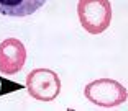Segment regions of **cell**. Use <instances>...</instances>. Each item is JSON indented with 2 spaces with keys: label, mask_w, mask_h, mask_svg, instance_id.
I'll return each mask as SVG.
<instances>
[{
  "label": "cell",
  "mask_w": 128,
  "mask_h": 111,
  "mask_svg": "<svg viewBox=\"0 0 128 111\" xmlns=\"http://www.w3.org/2000/svg\"><path fill=\"white\" fill-rule=\"evenodd\" d=\"M77 15L87 33L100 34L110 26L112 5L108 0H79Z\"/></svg>",
  "instance_id": "1"
},
{
  "label": "cell",
  "mask_w": 128,
  "mask_h": 111,
  "mask_svg": "<svg viewBox=\"0 0 128 111\" xmlns=\"http://www.w3.org/2000/svg\"><path fill=\"white\" fill-rule=\"evenodd\" d=\"M84 95L89 101L102 108L118 106L128 98L126 88L113 78H98L87 83L84 88Z\"/></svg>",
  "instance_id": "2"
},
{
  "label": "cell",
  "mask_w": 128,
  "mask_h": 111,
  "mask_svg": "<svg viewBox=\"0 0 128 111\" xmlns=\"http://www.w3.org/2000/svg\"><path fill=\"white\" fill-rule=\"evenodd\" d=\"M26 90L38 101H53L61 92L59 75L49 69H34L26 77Z\"/></svg>",
  "instance_id": "3"
},
{
  "label": "cell",
  "mask_w": 128,
  "mask_h": 111,
  "mask_svg": "<svg viewBox=\"0 0 128 111\" xmlns=\"http://www.w3.org/2000/svg\"><path fill=\"white\" fill-rule=\"evenodd\" d=\"M26 62V48L20 39L8 38L0 43V72L4 75H15Z\"/></svg>",
  "instance_id": "4"
},
{
  "label": "cell",
  "mask_w": 128,
  "mask_h": 111,
  "mask_svg": "<svg viewBox=\"0 0 128 111\" xmlns=\"http://www.w3.org/2000/svg\"><path fill=\"white\" fill-rule=\"evenodd\" d=\"M46 0H0V13L5 16H28L44 5Z\"/></svg>",
  "instance_id": "5"
}]
</instances>
